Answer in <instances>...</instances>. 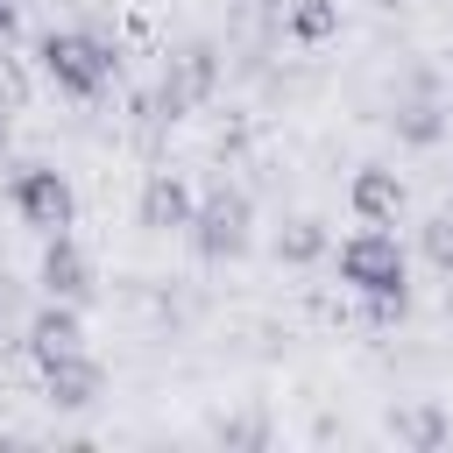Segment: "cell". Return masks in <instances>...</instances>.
Wrapping results in <instances>:
<instances>
[{
    "label": "cell",
    "instance_id": "cell-1",
    "mask_svg": "<svg viewBox=\"0 0 453 453\" xmlns=\"http://www.w3.org/2000/svg\"><path fill=\"white\" fill-rule=\"evenodd\" d=\"M340 283L354 290V297H368V311L375 319H403V304H411V255H403V241L389 234V226H361V234H347L340 241Z\"/></svg>",
    "mask_w": 453,
    "mask_h": 453
},
{
    "label": "cell",
    "instance_id": "cell-11",
    "mask_svg": "<svg viewBox=\"0 0 453 453\" xmlns=\"http://www.w3.org/2000/svg\"><path fill=\"white\" fill-rule=\"evenodd\" d=\"M283 28H290V42H304V50H311V42H333V35H340V0H290V21H283Z\"/></svg>",
    "mask_w": 453,
    "mask_h": 453
},
{
    "label": "cell",
    "instance_id": "cell-3",
    "mask_svg": "<svg viewBox=\"0 0 453 453\" xmlns=\"http://www.w3.org/2000/svg\"><path fill=\"white\" fill-rule=\"evenodd\" d=\"M248 241H255V205H248V191L212 184V191L198 198V212H191V248H198L205 262H241Z\"/></svg>",
    "mask_w": 453,
    "mask_h": 453
},
{
    "label": "cell",
    "instance_id": "cell-2",
    "mask_svg": "<svg viewBox=\"0 0 453 453\" xmlns=\"http://www.w3.org/2000/svg\"><path fill=\"white\" fill-rule=\"evenodd\" d=\"M35 57H42V78L57 92H71V99H99L113 85V50L99 35H85V28H50L35 42Z\"/></svg>",
    "mask_w": 453,
    "mask_h": 453
},
{
    "label": "cell",
    "instance_id": "cell-14",
    "mask_svg": "<svg viewBox=\"0 0 453 453\" xmlns=\"http://www.w3.org/2000/svg\"><path fill=\"white\" fill-rule=\"evenodd\" d=\"M425 248H432V262H439V269H453V212L425 226Z\"/></svg>",
    "mask_w": 453,
    "mask_h": 453
},
{
    "label": "cell",
    "instance_id": "cell-12",
    "mask_svg": "<svg viewBox=\"0 0 453 453\" xmlns=\"http://www.w3.org/2000/svg\"><path fill=\"white\" fill-rule=\"evenodd\" d=\"M276 255H283V262H311V255H326V226H319V219H290V226L276 234Z\"/></svg>",
    "mask_w": 453,
    "mask_h": 453
},
{
    "label": "cell",
    "instance_id": "cell-9",
    "mask_svg": "<svg viewBox=\"0 0 453 453\" xmlns=\"http://www.w3.org/2000/svg\"><path fill=\"white\" fill-rule=\"evenodd\" d=\"M78 347H85V311H78L71 297H42V311L28 319V354H35V368L57 361V354H78Z\"/></svg>",
    "mask_w": 453,
    "mask_h": 453
},
{
    "label": "cell",
    "instance_id": "cell-5",
    "mask_svg": "<svg viewBox=\"0 0 453 453\" xmlns=\"http://www.w3.org/2000/svg\"><path fill=\"white\" fill-rule=\"evenodd\" d=\"M347 205H354L361 226H396L403 205H411V191H403V177H396L389 163H361L354 184H347Z\"/></svg>",
    "mask_w": 453,
    "mask_h": 453
},
{
    "label": "cell",
    "instance_id": "cell-16",
    "mask_svg": "<svg viewBox=\"0 0 453 453\" xmlns=\"http://www.w3.org/2000/svg\"><path fill=\"white\" fill-rule=\"evenodd\" d=\"M14 28H21V7H14V0H0V50L14 42Z\"/></svg>",
    "mask_w": 453,
    "mask_h": 453
},
{
    "label": "cell",
    "instance_id": "cell-8",
    "mask_svg": "<svg viewBox=\"0 0 453 453\" xmlns=\"http://www.w3.org/2000/svg\"><path fill=\"white\" fill-rule=\"evenodd\" d=\"M35 283H42V297H71V304H85V297H92V255H85L71 234H50Z\"/></svg>",
    "mask_w": 453,
    "mask_h": 453
},
{
    "label": "cell",
    "instance_id": "cell-4",
    "mask_svg": "<svg viewBox=\"0 0 453 453\" xmlns=\"http://www.w3.org/2000/svg\"><path fill=\"white\" fill-rule=\"evenodd\" d=\"M7 198H14L21 226H35L42 241H50V234H71V219H78V191H71V177H64V170H50V163L14 170Z\"/></svg>",
    "mask_w": 453,
    "mask_h": 453
},
{
    "label": "cell",
    "instance_id": "cell-15",
    "mask_svg": "<svg viewBox=\"0 0 453 453\" xmlns=\"http://www.w3.org/2000/svg\"><path fill=\"white\" fill-rule=\"evenodd\" d=\"M21 99H28V85H21V71L0 57V106H14V113H21Z\"/></svg>",
    "mask_w": 453,
    "mask_h": 453
},
{
    "label": "cell",
    "instance_id": "cell-6",
    "mask_svg": "<svg viewBox=\"0 0 453 453\" xmlns=\"http://www.w3.org/2000/svg\"><path fill=\"white\" fill-rule=\"evenodd\" d=\"M42 389H50V403H57V411H92V403H99V389H106V368L78 347V354L42 361Z\"/></svg>",
    "mask_w": 453,
    "mask_h": 453
},
{
    "label": "cell",
    "instance_id": "cell-13",
    "mask_svg": "<svg viewBox=\"0 0 453 453\" xmlns=\"http://www.w3.org/2000/svg\"><path fill=\"white\" fill-rule=\"evenodd\" d=\"M396 432H403V439H418V446H439V439H446V425H439L432 411H418V418H396Z\"/></svg>",
    "mask_w": 453,
    "mask_h": 453
},
{
    "label": "cell",
    "instance_id": "cell-7",
    "mask_svg": "<svg viewBox=\"0 0 453 453\" xmlns=\"http://www.w3.org/2000/svg\"><path fill=\"white\" fill-rule=\"evenodd\" d=\"M142 226L149 234H191V212H198V198H191V184L177 177V170H156L149 184H142Z\"/></svg>",
    "mask_w": 453,
    "mask_h": 453
},
{
    "label": "cell",
    "instance_id": "cell-10",
    "mask_svg": "<svg viewBox=\"0 0 453 453\" xmlns=\"http://www.w3.org/2000/svg\"><path fill=\"white\" fill-rule=\"evenodd\" d=\"M205 85H212V57L205 50H184L177 57V78H163V113H184Z\"/></svg>",
    "mask_w": 453,
    "mask_h": 453
}]
</instances>
